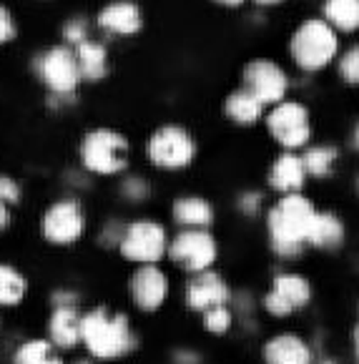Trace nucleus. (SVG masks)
<instances>
[{
  "mask_svg": "<svg viewBox=\"0 0 359 364\" xmlns=\"http://www.w3.org/2000/svg\"><path fill=\"white\" fill-rule=\"evenodd\" d=\"M81 364H88V362H81Z\"/></svg>",
  "mask_w": 359,
  "mask_h": 364,
  "instance_id": "41",
  "label": "nucleus"
},
{
  "mask_svg": "<svg viewBox=\"0 0 359 364\" xmlns=\"http://www.w3.org/2000/svg\"><path fill=\"white\" fill-rule=\"evenodd\" d=\"M173 219L188 229H206L214 221V209L206 198L183 196L173 204Z\"/></svg>",
  "mask_w": 359,
  "mask_h": 364,
  "instance_id": "21",
  "label": "nucleus"
},
{
  "mask_svg": "<svg viewBox=\"0 0 359 364\" xmlns=\"http://www.w3.org/2000/svg\"><path fill=\"white\" fill-rule=\"evenodd\" d=\"M166 294H168L166 274L159 267H154V264L141 267L134 274V279H131V296H134L136 306H141V309L146 311L159 309L164 304V299H166Z\"/></svg>",
  "mask_w": 359,
  "mask_h": 364,
  "instance_id": "13",
  "label": "nucleus"
},
{
  "mask_svg": "<svg viewBox=\"0 0 359 364\" xmlns=\"http://www.w3.org/2000/svg\"><path fill=\"white\" fill-rule=\"evenodd\" d=\"M344 241V224L337 214H329V211H316L314 221L309 226V236H306V244L316 249H339Z\"/></svg>",
  "mask_w": 359,
  "mask_h": 364,
  "instance_id": "18",
  "label": "nucleus"
},
{
  "mask_svg": "<svg viewBox=\"0 0 359 364\" xmlns=\"http://www.w3.org/2000/svg\"><path fill=\"white\" fill-rule=\"evenodd\" d=\"M254 3L262 8H269V6H279V3H284V0H254Z\"/></svg>",
  "mask_w": 359,
  "mask_h": 364,
  "instance_id": "36",
  "label": "nucleus"
},
{
  "mask_svg": "<svg viewBox=\"0 0 359 364\" xmlns=\"http://www.w3.org/2000/svg\"><path fill=\"white\" fill-rule=\"evenodd\" d=\"M311 296V287L304 277L299 274H279L274 279L272 291L264 299V306H267L269 314L274 316H286L294 309L304 306Z\"/></svg>",
  "mask_w": 359,
  "mask_h": 364,
  "instance_id": "12",
  "label": "nucleus"
},
{
  "mask_svg": "<svg viewBox=\"0 0 359 364\" xmlns=\"http://www.w3.org/2000/svg\"><path fill=\"white\" fill-rule=\"evenodd\" d=\"M322 364H334V362H322Z\"/></svg>",
  "mask_w": 359,
  "mask_h": 364,
  "instance_id": "39",
  "label": "nucleus"
},
{
  "mask_svg": "<svg viewBox=\"0 0 359 364\" xmlns=\"http://www.w3.org/2000/svg\"><path fill=\"white\" fill-rule=\"evenodd\" d=\"M324 21L337 33L359 31V0H324Z\"/></svg>",
  "mask_w": 359,
  "mask_h": 364,
  "instance_id": "22",
  "label": "nucleus"
},
{
  "mask_svg": "<svg viewBox=\"0 0 359 364\" xmlns=\"http://www.w3.org/2000/svg\"><path fill=\"white\" fill-rule=\"evenodd\" d=\"M304 178H306L304 161H301V156L291 154V151L284 156H279L272 164V168H269V183L282 193H299L301 186H304Z\"/></svg>",
  "mask_w": 359,
  "mask_h": 364,
  "instance_id": "16",
  "label": "nucleus"
},
{
  "mask_svg": "<svg viewBox=\"0 0 359 364\" xmlns=\"http://www.w3.org/2000/svg\"><path fill=\"white\" fill-rule=\"evenodd\" d=\"M26 279L23 274H18L13 267H6V264H0V304L13 306L26 296Z\"/></svg>",
  "mask_w": 359,
  "mask_h": 364,
  "instance_id": "25",
  "label": "nucleus"
},
{
  "mask_svg": "<svg viewBox=\"0 0 359 364\" xmlns=\"http://www.w3.org/2000/svg\"><path fill=\"white\" fill-rule=\"evenodd\" d=\"M149 161L154 166L166 168V171H176V168H186L196 156V144L183 131L181 126H161L154 136L149 139Z\"/></svg>",
  "mask_w": 359,
  "mask_h": 364,
  "instance_id": "6",
  "label": "nucleus"
},
{
  "mask_svg": "<svg viewBox=\"0 0 359 364\" xmlns=\"http://www.w3.org/2000/svg\"><path fill=\"white\" fill-rule=\"evenodd\" d=\"M301 161H304L306 173H311V176H329L339 161V149H334V146H311L301 156Z\"/></svg>",
  "mask_w": 359,
  "mask_h": 364,
  "instance_id": "24",
  "label": "nucleus"
},
{
  "mask_svg": "<svg viewBox=\"0 0 359 364\" xmlns=\"http://www.w3.org/2000/svg\"><path fill=\"white\" fill-rule=\"evenodd\" d=\"M264 108L267 106L252 91H247V88H239V91L229 93V98L224 103L226 116L239 126H254L257 121H262Z\"/></svg>",
  "mask_w": 359,
  "mask_h": 364,
  "instance_id": "20",
  "label": "nucleus"
},
{
  "mask_svg": "<svg viewBox=\"0 0 359 364\" xmlns=\"http://www.w3.org/2000/svg\"><path fill=\"white\" fill-rule=\"evenodd\" d=\"M63 36H65V41H68V43H73V46L83 43V41H88V38H86V23H83L81 18H75V21H70L68 26H65Z\"/></svg>",
  "mask_w": 359,
  "mask_h": 364,
  "instance_id": "30",
  "label": "nucleus"
},
{
  "mask_svg": "<svg viewBox=\"0 0 359 364\" xmlns=\"http://www.w3.org/2000/svg\"><path fill=\"white\" fill-rule=\"evenodd\" d=\"M352 146L359 151V121H357V126H354V131H352Z\"/></svg>",
  "mask_w": 359,
  "mask_h": 364,
  "instance_id": "37",
  "label": "nucleus"
},
{
  "mask_svg": "<svg viewBox=\"0 0 359 364\" xmlns=\"http://www.w3.org/2000/svg\"><path fill=\"white\" fill-rule=\"evenodd\" d=\"M168 254L188 272H206L216 262V241L204 229H186L171 241Z\"/></svg>",
  "mask_w": 359,
  "mask_h": 364,
  "instance_id": "10",
  "label": "nucleus"
},
{
  "mask_svg": "<svg viewBox=\"0 0 359 364\" xmlns=\"http://www.w3.org/2000/svg\"><path fill=\"white\" fill-rule=\"evenodd\" d=\"M289 55L304 73L324 70L339 55V33L324 18H306L291 33Z\"/></svg>",
  "mask_w": 359,
  "mask_h": 364,
  "instance_id": "2",
  "label": "nucleus"
},
{
  "mask_svg": "<svg viewBox=\"0 0 359 364\" xmlns=\"http://www.w3.org/2000/svg\"><path fill=\"white\" fill-rule=\"evenodd\" d=\"M214 3H219V6H226V8H239V6H244L247 0H214Z\"/></svg>",
  "mask_w": 359,
  "mask_h": 364,
  "instance_id": "35",
  "label": "nucleus"
},
{
  "mask_svg": "<svg viewBox=\"0 0 359 364\" xmlns=\"http://www.w3.org/2000/svg\"><path fill=\"white\" fill-rule=\"evenodd\" d=\"M264 359H267V364H309L311 352L294 334H279L267 342Z\"/></svg>",
  "mask_w": 359,
  "mask_h": 364,
  "instance_id": "17",
  "label": "nucleus"
},
{
  "mask_svg": "<svg viewBox=\"0 0 359 364\" xmlns=\"http://www.w3.org/2000/svg\"><path fill=\"white\" fill-rule=\"evenodd\" d=\"M337 73L344 83L349 86H359V43L349 46L337 60Z\"/></svg>",
  "mask_w": 359,
  "mask_h": 364,
  "instance_id": "27",
  "label": "nucleus"
},
{
  "mask_svg": "<svg viewBox=\"0 0 359 364\" xmlns=\"http://www.w3.org/2000/svg\"><path fill=\"white\" fill-rule=\"evenodd\" d=\"M267 129L277 144H282L286 151L304 149L311 139V124H309V111L304 103L299 101H282L277 106L269 108L267 116Z\"/></svg>",
  "mask_w": 359,
  "mask_h": 364,
  "instance_id": "5",
  "label": "nucleus"
},
{
  "mask_svg": "<svg viewBox=\"0 0 359 364\" xmlns=\"http://www.w3.org/2000/svg\"><path fill=\"white\" fill-rule=\"evenodd\" d=\"M124 196L141 201V198L149 196V183L144 178H129V181H124Z\"/></svg>",
  "mask_w": 359,
  "mask_h": 364,
  "instance_id": "31",
  "label": "nucleus"
},
{
  "mask_svg": "<svg viewBox=\"0 0 359 364\" xmlns=\"http://www.w3.org/2000/svg\"><path fill=\"white\" fill-rule=\"evenodd\" d=\"M81 161L88 171L101 176L124 171L129 164V141L118 131L93 129L81 141Z\"/></svg>",
  "mask_w": 359,
  "mask_h": 364,
  "instance_id": "4",
  "label": "nucleus"
},
{
  "mask_svg": "<svg viewBox=\"0 0 359 364\" xmlns=\"http://www.w3.org/2000/svg\"><path fill=\"white\" fill-rule=\"evenodd\" d=\"M357 354H359V329H357Z\"/></svg>",
  "mask_w": 359,
  "mask_h": 364,
  "instance_id": "38",
  "label": "nucleus"
},
{
  "mask_svg": "<svg viewBox=\"0 0 359 364\" xmlns=\"http://www.w3.org/2000/svg\"><path fill=\"white\" fill-rule=\"evenodd\" d=\"M186 299L191 309H211V306H221L226 299H229V289L226 284L221 282L219 274L214 272H198V277L193 282H188V289H186Z\"/></svg>",
  "mask_w": 359,
  "mask_h": 364,
  "instance_id": "15",
  "label": "nucleus"
},
{
  "mask_svg": "<svg viewBox=\"0 0 359 364\" xmlns=\"http://www.w3.org/2000/svg\"><path fill=\"white\" fill-rule=\"evenodd\" d=\"M259 206H262V196L259 193H244L242 201H239V209L247 211V214H257Z\"/></svg>",
  "mask_w": 359,
  "mask_h": 364,
  "instance_id": "33",
  "label": "nucleus"
},
{
  "mask_svg": "<svg viewBox=\"0 0 359 364\" xmlns=\"http://www.w3.org/2000/svg\"><path fill=\"white\" fill-rule=\"evenodd\" d=\"M75 55H78V65H81L83 80H101L103 75H106L108 53L101 43L83 41V43L75 46Z\"/></svg>",
  "mask_w": 359,
  "mask_h": 364,
  "instance_id": "23",
  "label": "nucleus"
},
{
  "mask_svg": "<svg viewBox=\"0 0 359 364\" xmlns=\"http://www.w3.org/2000/svg\"><path fill=\"white\" fill-rule=\"evenodd\" d=\"M118 247L131 262L154 264L166 252V231L156 221H134L131 226H126V234Z\"/></svg>",
  "mask_w": 359,
  "mask_h": 364,
  "instance_id": "9",
  "label": "nucleus"
},
{
  "mask_svg": "<svg viewBox=\"0 0 359 364\" xmlns=\"http://www.w3.org/2000/svg\"><path fill=\"white\" fill-rule=\"evenodd\" d=\"M83 229H86V216L78 201L73 198H65L53 204L43 216V234L50 244H73V241L81 239Z\"/></svg>",
  "mask_w": 359,
  "mask_h": 364,
  "instance_id": "11",
  "label": "nucleus"
},
{
  "mask_svg": "<svg viewBox=\"0 0 359 364\" xmlns=\"http://www.w3.org/2000/svg\"><path fill=\"white\" fill-rule=\"evenodd\" d=\"M8 221H11V214H8V206H6V201L0 198V231L6 229L8 226Z\"/></svg>",
  "mask_w": 359,
  "mask_h": 364,
  "instance_id": "34",
  "label": "nucleus"
},
{
  "mask_svg": "<svg viewBox=\"0 0 359 364\" xmlns=\"http://www.w3.org/2000/svg\"><path fill=\"white\" fill-rule=\"evenodd\" d=\"M204 324H206V329H209V332H214V334H224L226 329L231 327V314H229V309H226L224 304H221V306H211V309H206Z\"/></svg>",
  "mask_w": 359,
  "mask_h": 364,
  "instance_id": "28",
  "label": "nucleus"
},
{
  "mask_svg": "<svg viewBox=\"0 0 359 364\" xmlns=\"http://www.w3.org/2000/svg\"><path fill=\"white\" fill-rule=\"evenodd\" d=\"M0 198L6 204H18L21 201V186L11 176H0Z\"/></svg>",
  "mask_w": 359,
  "mask_h": 364,
  "instance_id": "29",
  "label": "nucleus"
},
{
  "mask_svg": "<svg viewBox=\"0 0 359 364\" xmlns=\"http://www.w3.org/2000/svg\"><path fill=\"white\" fill-rule=\"evenodd\" d=\"M98 26L113 36H134L144 26V16H141V8L131 0H116L98 13Z\"/></svg>",
  "mask_w": 359,
  "mask_h": 364,
  "instance_id": "14",
  "label": "nucleus"
},
{
  "mask_svg": "<svg viewBox=\"0 0 359 364\" xmlns=\"http://www.w3.org/2000/svg\"><path fill=\"white\" fill-rule=\"evenodd\" d=\"M16 364H63L60 357L53 352V344L41 342V339H33L26 342L16 354Z\"/></svg>",
  "mask_w": 359,
  "mask_h": 364,
  "instance_id": "26",
  "label": "nucleus"
},
{
  "mask_svg": "<svg viewBox=\"0 0 359 364\" xmlns=\"http://www.w3.org/2000/svg\"><path fill=\"white\" fill-rule=\"evenodd\" d=\"M357 186H359V176H357Z\"/></svg>",
  "mask_w": 359,
  "mask_h": 364,
  "instance_id": "40",
  "label": "nucleus"
},
{
  "mask_svg": "<svg viewBox=\"0 0 359 364\" xmlns=\"http://www.w3.org/2000/svg\"><path fill=\"white\" fill-rule=\"evenodd\" d=\"M13 38H16V23H13L11 13L0 6V46L13 41Z\"/></svg>",
  "mask_w": 359,
  "mask_h": 364,
  "instance_id": "32",
  "label": "nucleus"
},
{
  "mask_svg": "<svg viewBox=\"0 0 359 364\" xmlns=\"http://www.w3.org/2000/svg\"><path fill=\"white\" fill-rule=\"evenodd\" d=\"M81 339L91 354L101 359L121 357L134 347V334L126 316H111L106 309H93L81 319Z\"/></svg>",
  "mask_w": 359,
  "mask_h": 364,
  "instance_id": "3",
  "label": "nucleus"
},
{
  "mask_svg": "<svg viewBox=\"0 0 359 364\" xmlns=\"http://www.w3.org/2000/svg\"><path fill=\"white\" fill-rule=\"evenodd\" d=\"M244 88L252 91L264 106H277V103L286 101V91H289V75L279 63L269 58L249 60L244 68Z\"/></svg>",
  "mask_w": 359,
  "mask_h": 364,
  "instance_id": "8",
  "label": "nucleus"
},
{
  "mask_svg": "<svg viewBox=\"0 0 359 364\" xmlns=\"http://www.w3.org/2000/svg\"><path fill=\"white\" fill-rule=\"evenodd\" d=\"M81 319L73 304H58L50 316V339L55 347L70 349L81 339Z\"/></svg>",
  "mask_w": 359,
  "mask_h": 364,
  "instance_id": "19",
  "label": "nucleus"
},
{
  "mask_svg": "<svg viewBox=\"0 0 359 364\" xmlns=\"http://www.w3.org/2000/svg\"><path fill=\"white\" fill-rule=\"evenodd\" d=\"M36 70L41 75V80H43L55 96H73L78 83L83 80L78 55L70 48H65V46H55V48L45 50L38 58Z\"/></svg>",
  "mask_w": 359,
  "mask_h": 364,
  "instance_id": "7",
  "label": "nucleus"
},
{
  "mask_svg": "<svg viewBox=\"0 0 359 364\" xmlns=\"http://www.w3.org/2000/svg\"><path fill=\"white\" fill-rule=\"evenodd\" d=\"M314 214L316 209L311 206V201L299 193H286L279 204L272 206L267 219L269 239H272V249L279 257H296L301 252Z\"/></svg>",
  "mask_w": 359,
  "mask_h": 364,
  "instance_id": "1",
  "label": "nucleus"
}]
</instances>
